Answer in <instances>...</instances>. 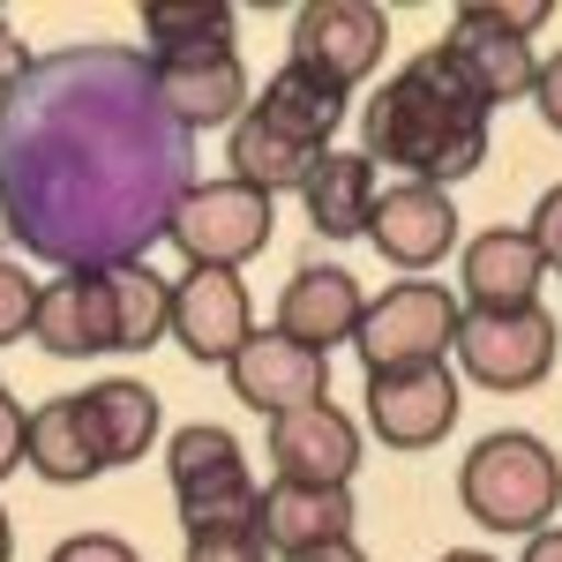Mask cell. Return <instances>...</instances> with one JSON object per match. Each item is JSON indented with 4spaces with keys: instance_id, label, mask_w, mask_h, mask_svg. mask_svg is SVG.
Here are the masks:
<instances>
[{
    "instance_id": "obj_33",
    "label": "cell",
    "mask_w": 562,
    "mask_h": 562,
    "mask_svg": "<svg viewBox=\"0 0 562 562\" xmlns=\"http://www.w3.org/2000/svg\"><path fill=\"white\" fill-rule=\"evenodd\" d=\"M15 76H23V38H15V31L0 23V90L15 83Z\"/></svg>"
},
{
    "instance_id": "obj_20",
    "label": "cell",
    "mask_w": 562,
    "mask_h": 562,
    "mask_svg": "<svg viewBox=\"0 0 562 562\" xmlns=\"http://www.w3.org/2000/svg\"><path fill=\"white\" fill-rule=\"evenodd\" d=\"M262 128H278L285 143H301V150H330V135H338V121H346V90L315 83L307 68H278L270 83H262V98L248 105Z\"/></svg>"
},
{
    "instance_id": "obj_6",
    "label": "cell",
    "mask_w": 562,
    "mask_h": 562,
    "mask_svg": "<svg viewBox=\"0 0 562 562\" xmlns=\"http://www.w3.org/2000/svg\"><path fill=\"white\" fill-rule=\"evenodd\" d=\"M458 323H465V307H458L450 285L405 278V285H383V301H368L352 346L368 360V375H383V368H435V360L458 352Z\"/></svg>"
},
{
    "instance_id": "obj_18",
    "label": "cell",
    "mask_w": 562,
    "mask_h": 562,
    "mask_svg": "<svg viewBox=\"0 0 562 562\" xmlns=\"http://www.w3.org/2000/svg\"><path fill=\"white\" fill-rule=\"evenodd\" d=\"M262 540L278 555H307L352 540V487H315V480H270L262 487Z\"/></svg>"
},
{
    "instance_id": "obj_19",
    "label": "cell",
    "mask_w": 562,
    "mask_h": 562,
    "mask_svg": "<svg viewBox=\"0 0 562 562\" xmlns=\"http://www.w3.org/2000/svg\"><path fill=\"white\" fill-rule=\"evenodd\" d=\"M301 203H307V225H315L323 240H352V233L375 225L383 188H375V166H368L360 150H323V166L307 173Z\"/></svg>"
},
{
    "instance_id": "obj_14",
    "label": "cell",
    "mask_w": 562,
    "mask_h": 562,
    "mask_svg": "<svg viewBox=\"0 0 562 562\" xmlns=\"http://www.w3.org/2000/svg\"><path fill=\"white\" fill-rule=\"evenodd\" d=\"M458 203H450V188H420V180H397L383 188V203H375V225H368V240H375V256L397 262V270H428L458 248Z\"/></svg>"
},
{
    "instance_id": "obj_26",
    "label": "cell",
    "mask_w": 562,
    "mask_h": 562,
    "mask_svg": "<svg viewBox=\"0 0 562 562\" xmlns=\"http://www.w3.org/2000/svg\"><path fill=\"white\" fill-rule=\"evenodd\" d=\"M188 562H270V540H262V525L195 532V540H188Z\"/></svg>"
},
{
    "instance_id": "obj_9",
    "label": "cell",
    "mask_w": 562,
    "mask_h": 562,
    "mask_svg": "<svg viewBox=\"0 0 562 562\" xmlns=\"http://www.w3.org/2000/svg\"><path fill=\"white\" fill-rule=\"evenodd\" d=\"M368 428L383 450H435L442 435L458 428L465 397H458V368L435 360V368H383L368 375Z\"/></svg>"
},
{
    "instance_id": "obj_12",
    "label": "cell",
    "mask_w": 562,
    "mask_h": 562,
    "mask_svg": "<svg viewBox=\"0 0 562 562\" xmlns=\"http://www.w3.org/2000/svg\"><path fill=\"white\" fill-rule=\"evenodd\" d=\"M233 397L240 405H256V413H301V405H323L330 397V360L323 352H307V346H293L278 323L270 330H256L248 346L233 352Z\"/></svg>"
},
{
    "instance_id": "obj_16",
    "label": "cell",
    "mask_w": 562,
    "mask_h": 562,
    "mask_svg": "<svg viewBox=\"0 0 562 562\" xmlns=\"http://www.w3.org/2000/svg\"><path fill=\"white\" fill-rule=\"evenodd\" d=\"M270 458H278V480L352 487V473H360V428L323 397V405H301V413L270 420Z\"/></svg>"
},
{
    "instance_id": "obj_32",
    "label": "cell",
    "mask_w": 562,
    "mask_h": 562,
    "mask_svg": "<svg viewBox=\"0 0 562 562\" xmlns=\"http://www.w3.org/2000/svg\"><path fill=\"white\" fill-rule=\"evenodd\" d=\"M285 562H368L360 540H330V548H307V555H285Z\"/></svg>"
},
{
    "instance_id": "obj_22",
    "label": "cell",
    "mask_w": 562,
    "mask_h": 562,
    "mask_svg": "<svg viewBox=\"0 0 562 562\" xmlns=\"http://www.w3.org/2000/svg\"><path fill=\"white\" fill-rule=\"evenodd\" d=\"M23 465L53 487H83V480L105 473L98 442H90V420H83V397H45L31 413V435H23Z\"/></svg>"
},
{
    "instance_id": "obj_30",
    "label": "cell",
    "mask_w": 562,
    "mask_h": 562,
    "mask_svg": "<svg viewBox=\"0 0 562 562\" xmlns=\"http://www.w3.org/2000/svg\"><path fill=\"white\" fill-rule=\"evenodd\" d=\"M23 435H31V413L8 397V383H0V480L23 473Z\"/></svg>"
},
{
    "instance_id": "obj_25",
    "label": "cell",
    "mask_w": 562,
    "mask_h": 562,
    "mask_svg": "<svg viewBox=\"0 0 562 562\" xmlns=\"http://www.w3.org/2000/svg\"><path fill=\"white\" fill-rule=\"evenodd\" d=\"M105 285H113V323H121V352H143L173 330V285L150 270V262H105Z\"/></svg>"
},
{
    "instance_id": "obj_11",
    "label": "cell",
    "mask_w": 562,
    "mask_h": 562,
    "mask_svg": "<svg viewBox=\"0 0 562 562\" xmlns=\"http://www.w3.org/2000/svg\"><path fill=\"white\" fill-rule=\"evenodd\" d=\"M173 338H180L188 360L233 368V352L256 338L240 270H188V278H173Z\"/></svg>"
},
{
    "instance_id": "obj_3",
    "label": "cell",
    "mask_w": 562,
    "mask_h": 562,
    "mask_svg": "<svg viewBox=\"0 0 562 562\" xmlns=\"http://www.w3.org/2000/svg\"><path fill=\"white\" fill-rule=\"evenodd\" d=\"M166 473H173L180 532H225V525H262V487L248 473V450L233 442V428L195 420L166 442Z\"/></svg>"
},
{
    "instance_id": "obj_35",
    "label": "cell",
    "mask_w": 562,
    "mask_h": 562,
    "mask_svg": "<svg viewBox=\"0 0 562 562\" xmlns=\"http://www.w3.org/2000/svg\"><path fill=\"white\" fill-rule=\"evenodd\" d=\"M442 562H495V555H480V548H450Z\"/></svg>"
},
{
    "instance_id": "obj_7",
    "label": "cell",
    "mask_w": 562,
    "mask_h": 562,
    "mask_svg": "<svg viewBox=\"0 0 562 562\" xmlns=\"http://www.w3.org/2000/svg\"><path fill=\"white\" fill-rule=\"evenodd\" d=\"M562 346V323L548 307H465L458 323V368L473 375L480 390H532L548 383Z\"/></svg>"
},
{
    "instance_id": "obj_27",
    "label": "cell",
    "mask_w": 562,
    "mask_h": 562,
    "mask_svg": "<svg viewBox=\"0 0 562 562\" xmlns=\"http://www.w3.org/2000/svg\"><path fill=\"white\" fill-rule=\"evenodd\" d=\"M38 315V278H23V262H0V346H15Z\"/></svg>"
},
{
    "instance_id": "obj_10",
    "label": "cell",
    "mask_w": 562,
    "mask_h": 562,
    "mask_svg": "<svg viewBox=\"0 0 562 562\" xmlns=\"http://www.w3.org/2000/svg\"><path fill=\"white\" fill-rule=\"evenodd\" d=\"M150 98L166 105V121L180 135L195 128H240L256 90H248V68L240 53H203V60H150Z\"/></svg>"
},
{
    "instance_id": "obj_23",
    "label": "cell",
    "mask_w": 562,
    "mask_h": 562,
    "mask_svg": "<svg viewBox=\"0 0 562 562\" xmlns=\"http://www.w3.org/2000/svg\"><path fill=\"white\" fill-rule=\"evenodd\" d=\"M225 166H233V180L240 188H262V195H301L307 188V173L323 166V150H301V143H285L278 128H262L256 113L240 121V128L225 135Z\"/></svg>"
},
{
    "instance_id": "obj_5",
    "label": "cell",
    "mask_w": 562,
    "mask_h": 562,
    "mask_svg": "<svg viewBox=\"0 0 562 562\" xmlns=\"http://www.w3.org/2000/svg\"><path fill=\"white\" fill-rule=\"evenodd\" d=\"M270 233H278V211H270V195L262 188H240V180H188L173 203V225H166V240H173L188 270H240V262H256L270 248Z\"/></svg>"
},
{
    "instance_id": "obj_13",
    "label": "cell",
    "mask_w": 562,
    "mask_h": 562,
    "mask_svg": "<svg viewBox=\"0 0 562 562\" xmlns=\"http://www.w3.org/2000/svg\"><path fill=\"white\" fill-rule=\"evenodd\" d=\"M31 338H38L53 360H98V352H121V323H113L105 262H98V270H68V278L38 285Z\"/></svg>"
},
{
    "instance_id": "obj_36",
    "label": "cell",
    "mask_w": 562,
    "mask_h": 562,
    "mask_svg": "<svg viewBox=\"0 0 562 562\" xmlns=\"http://www.w3.org/2000/svg\"><path fill=\"white\" fill-rule=\"evenodd\" d=\"M15 555V532H8V510H0V562Z\"/></svg>"
},
{
    "instance_id": "obj_1",
    "label": "cell",
    "mask_w": 562,
    "mask_h": 562,
    "mask_svg": "<svg viewBox=\"0 0 562 562\" xmlns=\"http://www.w3.org/2000/svg\"><path fill=\"white\" fill-rule=\"evenodd\" d=\"M360 158L397 166L420 188H450L487 166V105L442 60V45L413 53L360 113Z\"/></svg>"
},
{
    "instance_id": "obj_21",
    "label": "cell",
    "mask_w": 562,
    "mask_h": 562,
    "mask_svg": "<svg viewBox=\"0 0 562 562\" xmlns=\"http://www.w3.org/2000/svg\"><path fill=\"white\" fill-rule=\"evenodd\" d=\"M83 420H90V442L113 465H135L150 442H158V390L150 383H128V375H105V383L83 390Z\"/></svg>"
},
{
    "instance_id": "obj_4",
    "label": "cell",
    "mask_w": 562,
    "mask_h": 562,
    "mask_svg": "<svg viewBox=\"0 0 562 562\" xmlns=\"http://www.w3.org/2000/svg\"><path fill=\"white\" fill-rule=\"evenodd\" d=\"M548 23V0H518V8H458L450 15V38H442V60L465 76L480 105H518L540 83V60H532V31Z\"/></svg>"
},
{
    "instance_id": "obj_17",
    "label": "cell",
    "mask_w": 562,
    "mask_h": 562,
    "mask_svg": "<svg viewBox=\"0 0 562 562\" xmlns=\"http://www.w3.org/2000/svg\"><path fill=\"white\" fill-rule=\"evenodd\" d=\"M540 278H548V256L532 248L525 225H487V233L465 240V256H458V293H465V307H532Z\"/></svg>"
},
{
    "instance_id": "obj_24",
    "label": "cell",
    "mask_w": 562,
    "mask_h": 562,
    "mask_svg": "<svg viewBox=\"0 0 562 562\" xmlns=\"http://www.w3.org/2000/svg\"><path fill=\"white\" fill-rule=\"evenodd\" d=\"M143 38H150V60L233 53V8L225 0H150L143 8Z\"/></svg>"
},
{
    "instance_id": "obj_15",
    "label": "cell",
    "mask_w": 562,
    "mask_h": 562,
    "mask_svg": "<svg viewBox=\"0 0 562 562\" xmlns=\"http://www.w3.org/2000/svg\"><path fill=\"white\" fill-rule=\"evenodd\" d=\"M360 315H368V293L352 285V270H338V262H301L285 278V293H278V330L293 346L323 352V360H330V346L360 338Z\"/></svg>"
},
{
    "instance_id": "obj_2",
    "label": "cell",
    "mask_w": 562,
    "mask_h": 562,
    "mask_svg": "<svg viewBox=\"0 0 562 562\" xmlns=\"http://www.w3.org/2000/svg\"><path fill=\"white\" fill-rule=\"evenodd\" d=\"M458 503H465V518L487 525V532H548L562 510V465L555 450L540 442V435L525 428H503V435H480L473 450H465V465H458Z\"/></svg>"
},
{
    "instance_id": "obj_28",
    "label": "cell",
    "mask_w": 562,
    "mask_h": 562,
    "mask_svg": "<svg viewBox=\"0 0 562 562\" xmlns=\"http://www.w3.org/2000/svg\"><path fill=\"white\" fill-rule=\"evenodd\" d=\"M45 562H143V555H135L121 532H68Z\"/></svg>"
},
{
    "instance_id": "obj_31",
    "label": "cell",
    "mask_w": 562,
    "mask_h": 562,
    "mask_svg": "<svg viewBox=\"0 0 562 562\" xmlns=\"http://www.w3.org/2000/svg\"><path fill=\"white\" fill-rule=\"evenodd\" d=\"M532 105H540V121L562 135V53L555 60H540V83H532Z\"/></svg>"
},
{
    "instance_id": "obj_8",
    "label": "cell",
    "mask_w": 562,
    "mask_h": 562,
    "mask_svg": "<svg viewBox=\"0 0 562 562\" xmlns=\"http://www.w3.org/2000/svg\"><path fill=\"white\" fill-rule=\"evenodd\" d=\"M383 45H390V15L375 0H307L293 15V68H307L315 83L330 90H360L375 68H383Z\"/></svg>"
},
{
    "instance_id": "obj_29",
    "label": "cell",
    "mask_w": 562,
    "mask_h": 562,
    "mask_svg": "<svg viewBox=\"0 0 562 562\" xmlns=\"http://www.w3.org/2000/svg\"><path fill=\"white\" fill-rule=\"evenodd\" d=\"M525 233H532V248L548 256V270H562V188H548V195L532 203V217H525Z\"/></svg>"
},
{
    "instance_id": "obj_34",
    "label": "cell",
    "mask_w": 562,
    "mask_h": 562,
    "mask_svg": "<svg viewBox=\"0 0 562 562\" xmlns=\"http://www.w3.org/2000/svg\"><path fill=\"white\" fill-rule=\"evenodd\" d=\"M518 562H562V525H548V532H532Z\"/></svg>"
}]
</instances>
